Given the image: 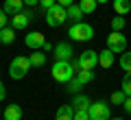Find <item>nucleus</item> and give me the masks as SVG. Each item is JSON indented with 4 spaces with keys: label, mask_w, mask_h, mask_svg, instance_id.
<instances>
[{
    "label": "nucleus",
    "mask_w": 131,
    "mask_h": 120,
    "mask_svg": "<svg viewBox=\"0 0 131 120\" xmlns=\"http://www.w3.org/2000/svg\"><path fill=\"white\" fill-rule=\"evenodd\" d=\"M83 11H81V7H79V2L77 5H70L68 7V20H72V24L74 22H81V18H83Z\"/></svg>",
    "instance_id": "18"
},
{
    "label": "nucleus",
    "mask_w": 131,
    "mask_h": 120,
    "mask_svg": "<svg viewBox=\"0 0 131 120\" xmlns=\"http://www.w3.org/2000/svg\"><path fill=\"white\" fill-rule=\"evenodd\" d=\"M79 63H81V70H94L98 66V52L96 50H83L79 55Z\"/></svg>",
    "instance_id": "9"
},
{
    "label": "nucleus",
    "mask_w": 131,
    "mask_h": 120,
    "mask_svg": "<svg viewBox=\"0 0 131 120\" xmlns=\"http://www.w3.org/2000/svg\"><path fill=\"white\" fill-rule=\"evenodd\" d=\"M74 120H92L90 111H74Z\"/></svg>",
    "instance_id": "28"
},
{
    "label": "nucleus",
    "mask_w": 131,
    "mask_h": 120,
    "mask_svg": "<svg viewBox=\"0 0 131 120\" xmlns=\"http://www.w3.org/2000/svg\"><path fill=\"white\" fill-rule=\"evenodd\" d=\"M122 109H125V111H127V114H129V116H131V96H127V101H125V103H122Z\"/></svg>",
    "instance_id": "29"
},
{
    "label": "nucleus",
    "mask_w": 131,
    "mask_h": 120,
    "mask_svg": "<svg viewBox=\"0 0 131 120\" xmlns=\"http://www.w3.org/2000/svg\"><path fill=\"white\" fill-rule=\"evenodd\" d=\"M74 77L79 79L83 85H88V83H92V81H94V70H79Z\"/></svg>",
    "instance_id": "20"
},
{
    "label": "nucleus",
    "mask_w": 131,
    "mask_h": 120,
    "mask_svg": "<svg viewBox=\"0 0 131 120\" xmlns=\"http://www.w3.org/2000/svg\"><path fill=\"white\" fill-rule=\"evenodd\" d=\"M122 92L127 96H131V72H125V79H122Z\"/></svg>",
    "instance_id": "26"
},
{
    "label": "nucleus",
    "mask_w": 131,
    "mask_h": 120,
    "mask_svg": "<svg viewBox=\"0 0 131 120\" xmlns=\"http://www.w3.org/2000/svg\"><path fill=\"white\" fill-rule=\"evenodd\" d=\"M59 5H63V7H70V5H74V0H57Z\"/></svg>",
    "instance_id": "32"
},
{
    "label": "nucleus",
    "mask_w": 131,
    "mask_h": 120,
    "mask_svg": "<svg viewBox=\"0 0 131 120\" xmlns=\"http://www.w3.org/2000/svg\"><path fill=\"white\" fill-rule=\"evenodd\" d=\"M90 118L92 120H109L112 111H109V103L105 101H96L90 105Z\"/></svg>",
    "instance_id": "6"
},
{
    "label": "nucleus",
    "mask_w": 131,
    "mask_h": 120,
    "mask_svg": "<svg viewBox=\"0 0 131 120\" xmlns=\"http://www.w3.org/2000/svg\"><path fill=\"white\" fill-rule=\"evenodd\" d=\"M52 55H55V61H72L74 59V48L68 42H59L52 48Z\"/></svg>",
    "instance_id": "7"
},
{
    "label": "nucleus",
    "mask_w": 131,
    "mask_h": 120,
    "mask_svg": "<svg viewBox=\"0 0 131 120\" xmlns=\"http://www.w3.org/2000/svg\"><path fill=\"white\" fill-rule=\"evenodd\" d=\"M68 37L74 39V42H90L94 37V28L85 22H74L70 28H68Z\"/></svg>",
    "instance_id": "2"
},
{
    "label": "nucleus",
    "mask_w": 131,
    "mask_h": 120,
    "mask_svg": "<svg viewBox=\"0 0 131 120\" xmlns=\"http://www.w3.org/2000/svg\"><path fill=\"white\" fill-rule=\"evenodd\" d=\"M5 96H7V88H5V83L0 81V101H5Z\"/></svg>",
    "instance_id": "31"
},
{
    "label": "nucleus",
    "mask_w": 131,
    "mask_h": 120,
    "mask_svg": "<svg viewBox=\"0 0 131 120\" xmlns=\"http://www.w3.org/2000/svg\"><path fill=\"white\" fill-rule=\"evenodd\" d=\"M57 5V0H39V9L42 11H48L50 7H55Z\"/></svg>",
    "instance_id": "27"
},
{
    "label": "nucleus",
    "mask_w": 131,
    "mask_h": 120,
    "mask_svg": "<svg viewBox=\"0 0 131 120\" xmlns=\"http://www.w3.org/2000/svg\"><path fill=\"white\" fill-rule=\"evenodd\" d=\"M81 90H83V83H81L77 77H72L70 81H68V92H70V94H79Z\"/></svg>",
    "instance_id": "23"
},
{
    "label": "nucleus",
    "mask_w": 131,
    "mask_h": 120,
    "mask_svg": "<svg viewBox=\"0 0 131 120\" xmlns=\"http://www.w3.org/2000/svg\"><path fill=\"white\" fill-rule=\"evenodd\" d=\"M114 11L116 15H127L131 11V0H114Z\"/></svg>",
    "instance_id": "17"
},
{
    "label": "nucleus",
    "mask_w": 131,
    "mask_h": 120,
    "mask_svg": "<svg viewBox=\"0 0 131 120\" xmlns=\"http://www.w3.org/2000/svg\"><path fill=\"white\" fill-rule=\"evenodd\" d=\"M13 39H15V28H13V26L0 28V44L9 46V44H13Z\"/></svg>",
    "instance_id": "14"
},
{
    "label": "nucleus",
    "mask_w": 131,
    "mask_h": 120,
    "mask_svg": "<svg viewBox=\"0 0 131 120\" xmlns=\"http://www.w3.org/2000/svg\"><path fill=\"white\" fill-rule=\"evenodd\" d=\"M50 74H52V79H55L57 83H68V81L77 74V70H74V66H72V61H55Z\"/></svg>",
    "instance_id": "1"
},
{
    "label": "nucleus",
    "mask_w": 131,
    "mask_h": 120,
    "mask_svg": "<svg viewBox=\"0 0 131 120\" xmlns=\"http://www.w3.org/2000/svg\"><path fill=\"white\" fill-rule=\"evenodd\" d=\"M109 120H125V118H109Z\"/></svg>",
    "instance_id": "36"
},
{
    "label": "nucleus",
    "mask_w": 131,
    "mask_h": 120,
    "mask_svg": "<svg viewBox=\"0 0 131 120\" xmlns=\"http://www.w3.org/2000/svg\"><path fill=\"white\" fill-rule=\"evenodd\" d=\"M125 24H127V20L122 18V15H116V18L112 20V31H122Z\"/></svg>",
    "instance_id": "25"
},
{
    "label": "nucleus",
    "mask_w": 131,
    "mask_h": 120,
    "mask_svg": "<svg viewBox=\"0 0 131 120\" xmlns=\"http://www.w3.org/2000/svg\"><path fill=\"white\" fill-rule=\"evenodd\" d=\"M24 44H26L31 50H42L44 44H46V37H44V33L33 31V33H28V35L24 37Z\"/></svg>",
    "instance_id": "10"
},
{
    "label": "nucleus",
    "mask_w": 131,
    "mask_h": 120,
    "mask_svg": "<svg viewBox=\"0 0 131 120\" xmlns=\"http://www.w3.org/2000/svg\"><path fill=\"white\" fill-rule=\"evenodd\" d=\"M5 120H22V107L20 105H7Z\"/></svg>",
    "instance_id": "16"
},
{
    "label": "nucleus",
    "mask_w": 131,
    "mask_h": 120,
    "mask_svg": "<svg viewBox=\"0 0 131 120\" xmlns=\"http://www.w3.org/2000/svg\"><path fill=\"white\" fill-rule=\"evenodd\" d=\"M24 5L26 7H35V5H39V0H24Z\"/></svg>",
    "instance_id": "33"
},
{
    "label": "nucleus",
    "mask_w": 131,
    "mask_h": 120,
    "mask_svg": "<svg viewBox=\"0 0 131 120\" xmlns=\"http://www.w3.org/2000/svg\"><path fill=\"white\" fill-rule=\"evenodd\" d=\"M52 48H55V46H52L50 42H46V44H44V48H42V50H52Z\"/></svg>",
    "instance_id": "34"
},
{
    "label": "nucleus",
    "mask_w": 131,
    "mask_h": 120,
    "mask_svg": "<svg viewBox=\"0 0 131 120\" xmlns=\"http://www.w3.org/2000/svg\"><path fill=\"white\" fill-rule=\"evenodd\" d=\"M107 48L112 52H125L127 50V35H122L120 31H112L107 35Z\"/></svg>",
    "instance_id": "5"
},
{
    "label": "nucleus",
    "mask_w": 131,
    "mask_h": 120,
    "mask_svg": "<svg viewBox=\"0 0 131 120\" xmlns=\"http://www.w3.org/2000/svg\"><path fill=\"white\" fill-rule=\"evenodd\" d=\"M118 63H120V68L125 70V72H131V50L129 52H120V59H118Z\"/></svg>",
    "instance_id": "21"
},
{
    "label": "nucleus",
    "mask_w": 131,
    "mask_h": 120,
    "mask_svg": "<svg viewBox=\"0 0 131 120\" xmlns=\"http://www.w3.org/2000/svg\"><path fill=\"white\" fill-rule=\"evenodd\" d=\"M22 9H24V0H5V7H2V11L7 15H15Z\"/></svg>",
    "instance_id": "12"
},
{
    "label": "nucleus",
    "mask_w": 131,
    "mask_h": 120,
    "mask_svg": "<svg viewBox=\"0 0 131 120\" xmlns=\"http://www.w3.org/2000/svg\"><path fill=\"white\" fill-rule=\"evenodd\" d=\"M109 101H112V105H122V103L127 101V94L122 92V90H118V92L112 94V98H109Z\"/></svg>",
    "instance_id": "24"
},
{
    "label": "nucleus",
    "mask_w": 131,
    "mask_h": 120,
    "mask_svg": "<svg viewBox=\"0 0 131 120\" xmlns=\"http://www.w3.org/2000/svg\"><path fill=\"white\" fill-rule=\"evenodd\" d=\"M0 11H2V7H0Z\"/></svg>",
    "instance_id": "37"
},
{
    "label": "nucleus",
    "mask_w": 131,
    "mask_h": 120,
    "mask_svg": "<svg viewBox=\"0 0 131 120\" xmlns=\"http://www.w3.org/2000/svg\"><path fill=\"white\" fill-rule=\"evenodd\" d=\"M31 18H33V11H31V9H22L20 13L11 15V26H13L15 31H22V28H26V26H28Z\"/></svg>",
    "instance_id": "8"
},
{
    "label": "nucleus",
    "mask_w": 131,
    "mask_h": 120,
    "mask_svg": "<svg viewBox=\"0 0 131 120\" xmlns=\"http://www.w3.org/2000/svg\"><path fill=\"white\" fill-rule=\"evenodd\" d=\"M79 7H81V11H83L85 15H92L94 11H96L98 2L96 0H79Z\"/></svg>",
    "instance_id": "19"
},
{
    "label": "nucleus",
    "mask_w": 131,
    "mask_h": 120,
    "mask_svg": "<svg viewBox=\"0 0 131 120\" xmlns=\"http://www.w3.org/2000/svg\"><path fill=\"white\" fill-rule=\"evenodd\" d=\"M28 59H31V66H33V68H42V66L46 63V55H44V52H39V50L33 52Z\"/></svg>",
    "instance_id": "22"
},
{
    "label": "nucleus",
    "mask_w": 131,
    "mask_h": 120,
    "mask_svg": "<svg viewBox=\"0 0 131 120\" xmlns=\"http://www.w3.org/2000/svg\"><path fill=\"white\" fill-rule=\"evenodd\" d=\"M7 22H9L7 13H5V11H0V28H5V26H7Z\"/></svg>",
    "instance_id": "30"
},
{
    "label": "nucleus",
    "mask_w": 131,
    "mask_h": 120,
    "mask_svg": "<svg viewBox=\"0 0 131 120\" xmlns=\"http://www.w3.org/2000/svg\"><path fill=\"white\" fill-rule=\"evenodd\" d=\"M114 61H116V59H114V52L109 50V48L98 52V66H103V68H112Z\"/></svg>",
    "instance_id": "15"
},
{
    "label": "nucleus",
    "mask_w": 131,
    "mask_h": 120,
    "mask_svg": "<svg viewBox=\"0 0 131 120\" xmlns=\"http://www.w3.org/2000/svg\"><path fill=\"white\" fill-rule=\"evenodd\" d=\"M66 20H68V7L59 5V2L46 11V24H48V26H52V28L61 26Z\"/></svg>",
    "instance_id": "4"
},
{
    "label": "nucleus",
    "mask_w": 131,
    "mask_h": 120,
    "mask_svg": "<svg viewBox=\"0 0 131 120\" xmlns=\"http://www.w3.org/2000/svg\"><path fill=\"white\" fill-rule=\"evenodd\" d=\"M96 2H98V5H103V2H109V0H96Z\"/></svg>",
    "instance_id": "35"
},
{
    "label": "nucleus",
    "mask_w": 131,
    "mask_h": 120,
    "mask_svg": "<svg viewBox=\"0 0 131 120\" xmlns=\"http://www.w3.org/2000/svg\"><path fill=\"white\" fill-rule=\"evenodd\" d=\"M55 120H74L72 105H59L57 107V114H55Z\"/></svg>",
    "instance_id": "13"
},
{
    "label": "nucleus",
    "mask_w": 131,
    "mask_h": 120,
    "mask_svg": "<svg viewBox=\"0 0 131 120\" xmlns=\"http://www.w3.org/2000/svg\"><path fill=\"white\" fill-rule=\"evenodd\" d=\"M33 66H31V59L28 57H15L13 61H11V66H9V77L11 79H15V81H20V79H24L28 74V70H31Z\"/></svg>",
    "instance_id": "3"
},
{
    "label": "nucleus",
    "mask_w": 131,
    "mask_h": 120,
    "mask_svg": "<svg viewBox=\"0 0 131 120\" xmlns=\"http://www.w3.org/2000/svg\"><path fill=\"white\" fill-rule=\"evenodd\" d=\"M72 109L74 111H90V105H92V101H90L85 94H74V98H72Z\"/></svg>",
    "instance_id": "11"
}]
</instances>
